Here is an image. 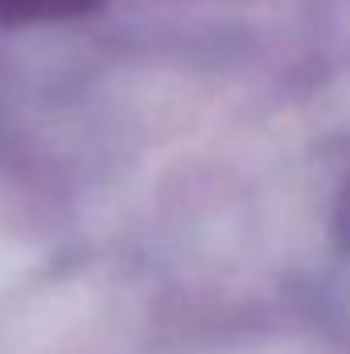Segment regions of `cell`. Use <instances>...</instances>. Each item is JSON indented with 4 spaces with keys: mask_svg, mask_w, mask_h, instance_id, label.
Wrapping results in <instances>:
<instances>
[{
    "mask_svg": "<svg viewBox=\"0 0 350 354\" xmlns=\"http://www.w3.org/2000/svg\"><path fill=\"white\" fill-rule=\"evenodd\" d=\"M103 0H0V21L8 25H37V21H71L87 17Z\"/></svg>",
    "mask_w": 350,
    "mask_h": 354,
    "instance_id": "1",
    "label": "cell"
}]
</instances>
